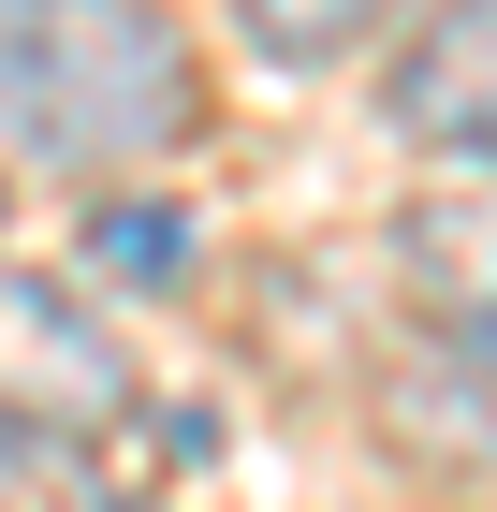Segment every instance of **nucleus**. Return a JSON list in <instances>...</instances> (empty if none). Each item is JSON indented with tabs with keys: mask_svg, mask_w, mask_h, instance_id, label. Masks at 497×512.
Returning a JSON list of instances; mask_svg holds the SVG:
<instances>
[{
	"mask_svg": "<svg viewBox=\"0 0 497 512\" xmlns=\"http://www.w3.org/2000/svg\"><path fill=\"white\" fill-rule=\"evenodd\" d=\"M205 74L161 0H0V147L59 161V176H117V161L191 147Z\"/></svg>",
	"mask_w": 497,
	"mask_h": 512,
	"instance_id": "f257e3e1",
	"label": "nucleus"
},
{
	"mask_svg": "<svg viewBox=\"0 0 497 512\" xmlns=\"http://www.w3.org/2000/svg\"><path fill=\"white\" fill-rule=\"evenodd\" d=\"M0 410L88 454V439H117L132 410H147V381H132V352H117V337L74 308V293H44V278H0Z\"/></svg>",
	"mask_w": 497,
	"mask_h": 512,
	"instance_id": "f03ea898",
	"label": "nucleus"
},
{
	"mask_svg": "<svg viewBox=\"0 0 497 512\" xmlns=\"http://www.w3.org/2000/svg\"><path fill=\"white\" fill-rule=\"evenodd\" d=\"M381 439L424 469H497V337L424 322V352L381 366Z\"/></svg>",
	"mask_w": 497,
	"mask_h": 512,
	"instance_id": "7ed1b4c3",
	"label": "nucleus"
},
{
	"mask_svg": "<svg viewBox=\"0 0 497 512\" xmlns=\"http://www.w3.org/2000/svg\"><path fill=\"white\" fill-rule=\"evenodd\" d=\"M395 132L439 161H497V0H439L395 44Z\"/></svg>",
	"mask_w": 497,
	"mask_h": 512,
	"instance_id": "20e7f679",
	"label": "nucleus"
},
{
	"mask_svg": "<svg viewBox=\"0 0 497 512\" xmlns=\"http://www.w3.org/2000/svg\"><path fill=\"white\" fill-rule=\"evenodd\" d=\"M395 264H410V308L424 322L497 337V161L483 176H439V191L395 220Z\"/></svg>",
	"mask_w": 497,
	"mask_h": 512,
	"instance_id": "39448f33",
	"label": "nucleus"
},
{
	"mask_svg": "<svg viewBox=\"0 0 497 512\" xmlns=\"http://www.w3.org/2000/svg\"><path fill=\"white\" fill-rule=\"evenodd\" d=\"M381 15H395V0H234V30L264 44L278 74H322V59H351Z\"/></svg>",
	"mask_w": 497,
	"mask_h": 512,
	"instance_id": "423d86ee",
	"label": "nucleus"
},
{
	"mask_svg": "<svg viewBox=\"0 0 497 512\" xmlns=\"http://www.w3.org/2000/svg\"><path fill=\"white\" fill-rule=\"evenodd\" d=\"M88 264L132 278V293H176L191 278V205H103L88 220Z\"/></svg>",
	"mask_w": 497,
	"mask_h": 512,
	"instance_id": "0eeeda50",
	"label": "nucleus"
},
{
	"mask_svg": "<svg viewBox=\"0 0 497 512\" xmlns=\"http://www.w3.org/2000/svg\"><path fill=\"white\" fill-rule=\"evenodd\" d=\"M0 512H88L74 439H44V425H15V410H0Z\"/></svg>",
	"mask_w": 497,
	"mask_h": 512,
	"instance_id": "6e6552de",
	"label": "nucleus"
},
{
	"mask_svg": "<svg viewBox=\"0 0 497 512\" xmlns=\"http://www.w3.org/2000/svg\"><path fill=\"white\" fill-rule=\"evenodd\" d=\"M88 512H147V498H88Z\"/></svg>",
	"mask_w": 497,
	"mask_h": 512,
	"instance_id": "1a4fd4ad",
	"label": "nucleus"
}]
</instances>
